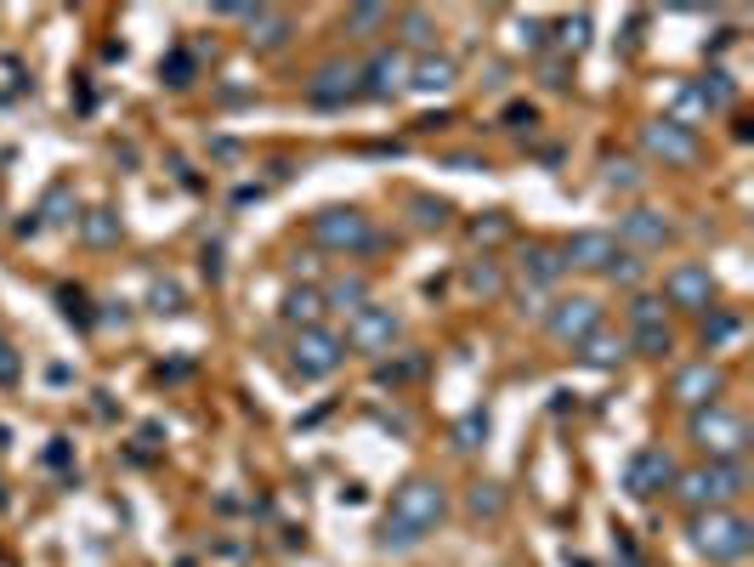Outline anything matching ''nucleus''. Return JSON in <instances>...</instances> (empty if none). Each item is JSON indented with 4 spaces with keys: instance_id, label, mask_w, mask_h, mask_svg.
Masks as SVG:
<instances>
[{
    "instance_id": "f704fd0d",
    "label": "nucleus",
    "mask_w": 754,
    "mask_h": 567,
    "mask_svg": "<svg viewBox=\"0 0 754 567\" xmlns=\"http://www.w3.org/2000/svg\"><path fill=\"white\" fill-rule=\"evenodd\" d=\"M738 335V318L732 312H715L710 307V318H703V347H726V340Z\"/></svg>"
},
{
    "instance_id": "5701e85b",
    "label": "nucleus",
    "mask_w": 754,
    "mask_h": 567,
    "mask_svg": "<svg viewBox=\"0 0 754 567\" xmlns=\"http://www.w3.org/2000/svg\"><path fill=\"white\" fill-rule=\"evenodd\" d=\"M119 210H108V205H97V210H86L80 216V239L91 244V250H114V244H119Z\"/></svg>"
},
{
    "instance_id": "f03ea898",
    "label": "nucleus",
    "mask_w": 754,
    "mask_h": 567,
    "mask_svg": "<svg viewBox=\"0 0 754 567\" xmlns=\"http://www.w3.org/2000/svg\"><path fill=\"white\" fill-rule=\"evenodd\" d=\"M692 551L715 567H738L754 551V523L738 511H698L692 516Z\"/></svg>"
},
{
    "instance_id": "423d86ee",
    "label": "nucleus",
    "mask_w": 754,
    "mask_h": 567,
    "mask_svg": "<svg viewBox=\"0 0 754 567\" xmlns=\"http://www.w3.org/2000/svg\"><path fill=\"white\" fill-rule=\"evenodd\" d=\"M346 347L352 352H363V358H386L397 340H404V312L397 307H381V301H369L363 312H352L346 318Z\"/></svg>"
},
{
    "instance_id": "4468645a",
    "label": "nucleus",
    "mask_w": 754,
    "mask_h": 567,
    "mask_svg": "<svg viewBox=\"0 0 754 567\" xmlns=\"http://www.w3.org/2000/svg\"><path fill=\"white\" fill-rule=\"evenodd\" d=\"M358 96H363L358 63H323L307 80V103L312 108H346V103H358Z\"/></svg>"
},
{
    "instance_id": "aec40b11",
    "label": "nucleus",
    "mask_w": 754,
    "mask_h": 567,
    "mask_svg": "<svg viewBox=\"0 0 754 567\" xmlns=\"http://www.w3.org/2000/svg\"><path fill=\"white\" fill-rule=\"evenodd\" d=\"M374 301V295H369V279L363 273H335L330 284H323V312H363Z\"/></svg>"
},
{
    "instance_id": "a211bd4d",
    "label": "nucleus",
    "mask_w": 754,
    "mask_h": 567,
    "mask_svg": "<svg viewBox=\"0 0 754 567\" xmlns=\"http://www.w3.org/2000/svg\"><path fill=\"white\" fill-rule=\"evenodd\" d=\"M516 273L522 284H534V289H557L567 279V261H562V244H522V256H516Z\"/></svg>"
},
{
    "instance_id": "1a4fd4ad",
    "label": "nucleus",
    "mask_w": 754,
    "mask_h": 567,
    "mask_svg": "<svg viewBox=\"0 0 754 567\" xmlns=\"http://www.w3.org/2000/svg\"><path fill=\"white\" fill-rule=\"evenodd\" d=\"M601 318H608V307H601L596 295H562L557 307H545V330H550V340H562V347H579L585 335L601 330Z\"/></svg>"
},
{
    "instance_id": "c85d7f7f",
    "label": "nucleus",
    "mask_w": 754,
    "mask_h": 567,
    "mask_svg": "<svg viewBox=\"0 0 754 567\" xmlns=\"http://www.w3.org/2000/svg\"><path fill=\"white\" fill-rule=\"evenodd\" d=\"M148 307L165 312V318H176V312H188V289L176 284V279H154V284H148Z\"/></svg>"
},
{
    "instance_id": "6e6552de",
    "label": "nucleus",
    "mask_w": 754,
    "mask_h": 567,
    "mask_svg": "<svg viewBox=\"0 0 754 567\" xmlns=\"http://www.w3.org/2000/svg\"><path fill=\"white\" fill-rule=\"evenodd\" d=\"M290 363H295V375H301V381H330L335 369L346 363V340H341L330 324H318V330H295Z\"/></svg>"
},
{
    "instance_id": "412c9836",
    "label": "nucleus",
    "mask_w": 754,
    "mask_h": 567,
    "mask_svg": "<svg viewBox=\"0 0 754 567\" xmlns=\"http://www.w3.org/2000/svg\"><path fill=\"white\" fill-rule=\"evenodd\" d=\"M284 324H295V330H318V324H323V289L295 284V289L284 295Z\"/></svg>"
},
{
    "instance_id": "dca6fc26",
    "label": "nucleus",
    "mask_w": 754,
    "mask_h": 567,
    "mask_svg": "<svg viewBox=\"0 0 754 567\" xmlns=\"http://www.w3.org/2000/svg\"><path fill=\"white\" fill-rule=\"evenodd\" d=\"M624 250V244L613 233H601V228H585V233H573L562 244V261L567 267H579V273H608V261Z\"/></svg>"
},
{
    "instance_id": "473e14b6",
    "label": "nucleus",
    "mask_w": 754,
    "mask_h": 567,
    "mask_svg": "<svg viewBox=\"0 0 754 567\" xmlns=\"http://www.w3.org/2000/svg\"><path fill=\"white\" fill-rule=\"evenodd\" d=\"M420 369H425V358L420 352H404V358H392V363H381V369H374V375H381V386H409L414 375H420Z\"/></svg>"
},
{
    "instance_id": "c03bdc74",
    "label": "nucleus",
    "mask_w": 754,
    "mask_h": 567,
    "mask_svg": "<svg viewBox=\"0 0 754 567\" xmlns=\"http://www.w3.org/2000/svg\"><path fill=\"white\" fill-rule=\"evenodd\" d=\"M534 126H539V114L527 108V103H511L506 108V131H534Z\"/></svg>"
},
{
    "instance_id": "ddd939ff",
    "label": "nucleus",
    "mask_w": 754,
    "mask_h": 567,
    "mask_svg": "<svg viewBox=\"0 0 754 567\" xmlns=\"http://www.w3.org/2000/svg\"><path fill=\"white\" fill-rule=\"evenodd\" d=\"M720 391H726V369L720 363H710V358H703V363H687L681 369V375H675V386H669V398L675 403H681V409H710V403H720Z\"/></svg>"
},
{
    "instance_id": "58836bf2",
    "label": "nucleus",
    "mask_w": 754,
    "mask_h": 567,
    "mask_svg": "<svg viewBox=\"0 0 754 567\" xmlns=\"http://www.w3.org/2000/svg\"><path fill=\"white\" fill-rule=\"evenodd\" d=\"M506 233H511L506 210H488V216H483V221H476V228H471V239H476V244H499Z\"/></svg>"
},
{
    "instance_id": "2eb2a0df",
    "label": "nucleus",
    "mask_w": 754,
    "mask_h": 567,
    "mask_svg": "<svg viewBox=\"0 0 754 567\" xmlns=\"http://www.w3.org/2000/svg\"><path fill=\"white\" fill-rule=\"evenodd\" d=\"M618 239H624V250H664V244L675 239V221L664 210H652V205H636V210H624L618 216Z\"/></svg>"
},
{
    "instance_id": "cd10ccee",
    "label": "nucleus",
    "mask_w": 754,
    "mask_h": 567,
    "mask_svg": "<svg viewBox=\"0 0 754 567\" xmlns=\"http://www.w3.org/2000/svg\"><path fill=\"white\" fill-rule=\"evenodd\" d=\"M465 511L471 516H488V523H494V516H506V488H499V482H471Z\"/></svg>"
},
{
    "instance_id": "393cba45",
    "label": "nucleus",
    "mask_w": 754,
    "mask_h": 567,
    "mask_svg": "<svg viewBox=\"0 0 754 567\" xmlns=\"http://www.w3.org/2000/svg\"><path fill=\"white\" fill-rule=\"evenodd\" d=\"M409 221H414V228H425V233H443L448 221H455V205L432 199V193H414V199H409Z\"/></svg>"
},
{
    "instance_id": "6ab92c4d",
    "label": "nucleus",
    "mask_w": 754,
    "mask_h": 567,
    "mask_svg": "<svg viewBox=\"0 0 754 567\" xmlns=\"http://www.w3.org/2000/svg\"><path fill=\"white\" fill-rule=\"evenodd\" d=\"M244 29H250V46H256V52H284L295 40V17L279 12V7H256V17H250Z\"/></svg>"
},
{
    "instance_id": "ea45409f",
    "label": "nucleus",
    "mask_w": 754,
    "mask_h": 567,
    "mask_svg": "<svg viewBox=\"0 0 754 567\" xmlns=\"http://www.w3.org/2000/svg\"><path fill=\"white\" fill-rule=\"evenodd\" d=\"M159 74L170 86H193V57L188 52H170V63H159Z\"/></svg>"
},
{
    "instance_id": "0eeeda50",
    "label": "nucleus",
    "mask_w": 754,
    "mask_h": 567,
    "mask_svg": "<svg viewBox=\"0 0 754 567\" xmlns=\"http://www.w3.org/2000/svg\"><path fill=\"white\" fill-rule=\"evenodd\" d=\"M641 147H647V159H659V165H669V170L698 165V154H703L698 126H681V119H669V114L647 119V126H641Z\"/></svg>"
},
{
    "instance_id": "a19ab883",
    "label": "nucleus",
    "mask_w": 754,
    "mask_h": 567,
    "mask_svg": "<svg viewBox=\"0 0 754 567\" xmlns=\"http://www.w3.org/2000/svg\"><path fill=\"white\" fill-rule=\"evenodd\" d=\"M557 40H562V46H573V52H579V46L590 40V17H585V12H579V17H567L562 29H557Z\"/></svg>"
},
{
    "instance_id": "f3484780",
    "label": "nucleus",
    "mask_w": 754,
    "mask_h": 567,
    "mask_svg": "<svg viewBox=\"0 0 754 567\" xmlns=\"http://www.w3.org/2000/svg\"><path fill=\"white\" fill-rule=\"evenodd\" d=\"M460 86V63L448 57V52H420V57H409V91H420V96H443V91H455Z\"/></svg>"
},
{
    "instance_id": "7ed1b4c3",
    "label": "nucleus",
    "mask_w": 754,
    "mask_h": 567,
    "mask_svg": "<svg viewBox=\"0 0 754 567\" xmlns=\"http://www.w3.org/2000/svg\"><path fill=\"white\" fill-rule=\"evenodd\" d=\"M312 244H318V250H330V256L358 261L369 250H381V233H374V221L358 205H323L312 216Z\"/></svg>"
},
{
    "instance_id": "9b49d317",
    "label": "nucleus",
    "mask_w": 754,
    "mask_h": 567,
    "mask_svg": "<svg viewBox=\"0 0 754 567\" xmlns=\"http://www.w3.org/2000/svg\"><path fill=\"white\" fill-rule=\"evenodd\" d=\"M358 86H363V96H374V103H392L397 91H409V57L397 52V46H381V52L358 68Z\"/></svg>"
},
{
    "instance_id": "4be33fe9",
    "label": "nucleus",
    "mask_w": 754,
    "mask_h": 567,
    "mask_svg": "<svg viewBox=\"0 0 754 567\" xmlns=\"http://www.w3.org/2000/svg\"><path fill=\"white\" fill-rule=\"evenodd\" d=\"M573 352H579L590 369H618L624 358H630V347H624V340L613 335V330H596V335H585L579 340V347H573Z\"/></svg>"
},
{
    "instance_id": "2f4dec72",
    "label": "nucleus",
    "mask_w": 754,
    "mask_h": 567,
    "mask_svg": "<svg viewBox=\"0 0 754 567\" xmlns=\"http://www.w3.org/2000/svg\"><path fill=\"white\" fill-rule=\"evenodd\" d=\"M397 23H404V40L414 46V57H420V52H432V40H437V23H432V12H404Z\"/></svg>"
},
{
    "instance_id": "c756f323",
    "label": "nucleus",
    "mask_w": 754,
    "mask_h": 567,
    "mask_svg": "<svg viewBox=\"0 0 754 567\" xmlns=\"http://www.w3.org/2000/svg\"><path fill=\"white\" fill-rule=\"evenodd\" d=\"M35 216H40V228H46V221H52V228H68V221H80V210H74V193H68V188H52V193H46Z\"/></svg>"
},
{
    "instance_id": "e433bc0d",
    "label": "nucleus",
    "mask_w": 754,
    "mask_h": 567,
    "mask_svg": "<svg viewBox=\"0 0 754 567\" xmlns=\"http://www.w3.org/2000/svg\"><path fill=\"white\" fill-rule=\"evenodd\" d=\"M601 182H608L613 193H636V188H641V165H636V159H613Z\"/></svg>"
},
{
    "instance_id": "37998d69",
    "label": "nucleus",
    "mask_w": 754,
    "mask_h": 567,
    "mask_svg": "<svg viewBox=\"0 0 754 567\" xmlns=\"http://www.w3.org/2000/svg\"><path fill=\"white\" fill-rule=\"evenodd\" d=\"M17 375H23V358L12 340H0V386H17Z\"/></svg>"
},
{
    "instance_id": "39448f33",
    "label": "nucleus",
    "mask_w": 754,
    "mask_h": 567,
    "mask_svg": "<svg viewBox=\"0 0 754 567\" xmlns=\"http://www.w3.org/2000/svg\"><path fill=\"white\" fill-rule=\"evenodd\" d=\"M687 431H692V442H698V449L710 454L715 465H720V460H743V454H749V421H743V414H732L726 403L698 409L692 421H687Z\"/></svg>"
},
{
    "instance_id": "b1692460",
    "label": "nucleus",
    "mask_w": 754,
    "mask_h": 567,
    "mask_svg": "<svg viewBox=\"0 0 754 567\" xmlns=\"http://www.w3.org/2000/svg\"><path fill=\"white\" fill-rule=\"evenodd\" d=\"M692 91H698V103H703V114H720V108H732V103H738V86H732V74H726V68H715V74H703V80H698Z\"/></svg>"
},
{
    "instance_id": "a878e982",
    "label": "nucleus",
    "mask_w": 754,
    "mask_h": 567,
    "mask_svg": "<svg viewBox=\"0 0 754 567\" xmlns=\"http://www.w3.org/2000/svg\"><path fill=\"white\" fill-rule=\"evenodd\" d=\"M630 352H641V358H669L675 352V330L669 324H647V330H636L630 340H624Z\"/></svg>"
},
{
    "instance_id": "f257e3e1",
    "label": "nucleus",
    "mask_w": 754,
    "mask_h": 567,
    "mask_svg": "<svg viewBox=\"0 0 754 567\" xmlns=\"http://www.w3.org/2000/svg\"><path fill=\"white\" fill-rule=\"evenodd\" d=\"M675 494H681L687 511H732L743 494H749V465L743 460H710L698 472H681L675 477Z\"/></svg>"
},
{
    "instance_id": "9d476101",
    "label": "nucleus",
    "mask_w": 754,
    "mask_h": 567,
    "mask_svg": "<svg viewBox=\"0 0 754 567\" xmlns=\"http://www.w3.org/2000/svg\"><path fill=\"white\" fill-rule=\"evenodd\" d=\"M675 460L669 449H636L630 460H624V494L630 500H659L664 488H675Z\"/></svg>"
},
{
    "instance_id": "c9c22d12",
    "label": "nucleus",
    "mask_w": 754,
    "mask_h": 567,
    "mask_svg": "<svg viewBox=\"0 0 754 567\" xmlns=\"http://www.w3.org/2000/svg\"><path fill=\"white\" fill-rule=\"evenodd\" d=\"M465 284H471L476 295H499V289H506V273H499L494 261H471V273H465Z\"/></svg>"
},
{
    "instance_id": "72a5a7b5",
    "label": "nucleus",
    "mask_w": 754,
    "mask_h": 567,
    "mask_svg": "<svg viewBox=\"0 0 754 567\" xmlns=\"http://www.w3.org/2000/svg\"><path fill=\"white\" fill-rule=\"evenodd\" d=\"M641 273H647V261H641L636 250H618V256L608 261V273H601V279H613V284L630 289V284H641Z\"/></svg>"
},
{
    "instance_id": "20e7f679",
    "label": "nucleus",
    "mask_w": 754,
    "mask_h": 567,
    "mask_svg": "<svg viewBox=\"0 0 754 567\" xmlns=\"http://www.w3.org/2000/svg\"><path fill=\"white\" fill-rule=\"evenodd\" d=\"M443 516H448V488L437 477H404V482H397V494H392L386 523H397L404 533H414L425 545V533H437Z\"/></svg>"
},
{
    "instance_id": "7c9ffc66",
    "label": "nucleus",
    "mask_w": 754,
    "mask_h": 567,
    "mask_svg": "<svg viewBox=\"0 0 754 567\" xmlns=\"http://www.w3.org/2000/svg\"><path fill=\"white\" fill-rule=\"evenodd\" d=\"M386 23H392V12H386V7H352V12L341 17V29L363 40V35H374V29H386Z\"/></svg>"
},
{
    "instance_id": "f8f14e48",
    "label": "nucleus",
    "mask_w": 754,
    "mask_h": 567,
    "mask_svg": "<svg viewBox=\"0 0 754 567\" xmlns=\"http://www.w3.org/2000/svg\"><path fill=\"white\" fill-rule=\"evenodd\" d=\"M664 295H669V307H681V312H710L715 307V273L703 261H681V267H669Z\"/></svg>"
},
{
    "instance_id": "79ce46f5",
    "label": "nucleus",
    "mask_w": 754,
    "mask_h": 567,
    "mask_svg": "<svg viewBox=\"0 0 754 567\" xmlns=\"http://www.w3.org/2000/svg\"><path fill=\"white\" fill-rule=\"evenodd\" d=\"M516 40L527 46V52H545V23L539 17H516Z\"/></svg>"
},
{
    "instance_id": "a18cd8bd",
    "label": "nucleus",
    "mask_w": 754,
    "mask_h": 567,
    "mask_svg": "<svg viewBox=\"0 0 754 567\" xmlns=\"http://www.w3.org/2000/svg\"><path fill=\"white\" fill-rule=\"evenodd\" d=\"M539 74H545V86H550V91H567V57H550Z\"/></svg>"
},
{
    "instance_id": "4c0bfd02",
    "label": "nucleus",
    "mask_w": 754,
    "mask_h": 567,
    "mask_svg": "<svg viewBox=\"0 0 754 567\" xmlns=\"http://www.w3.org/2000/svg\"><path fill=\"white\" fill-rule=\"evenodd\" d=\"M630 324H636V330L664 324V295H636V301H630Z\"/></svg>"
},
{
    "instance_id": "bb28decb",
    "label": "nucleus",
    "mask_w": 754,
    "mask_h": 567,
    "mask_svg": "<svg viewBox=\"0 0 754 567\" xmlns=\"http://www.w3.org/2000/svg\"><path fill=\"white\" fill-rule=\"evenodd\" d=\"M483 442H488V414L483 409H465L460 421H455V449L460 454H476Z\"/></svg>"
}]
</instances>
